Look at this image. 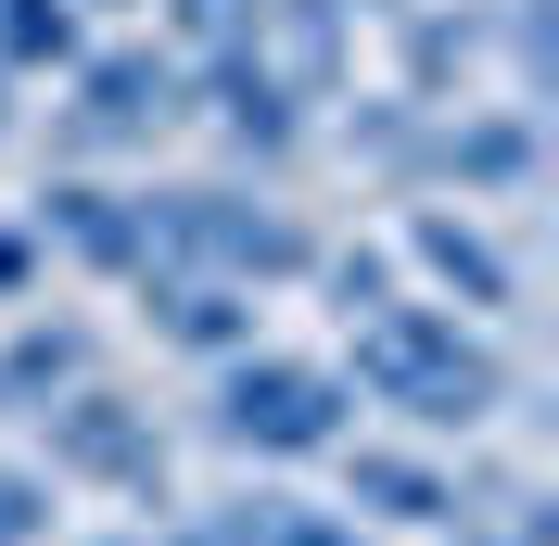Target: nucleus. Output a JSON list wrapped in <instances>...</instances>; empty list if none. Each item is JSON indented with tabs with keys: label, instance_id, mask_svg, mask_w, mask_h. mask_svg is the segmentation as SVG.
Segmentation results:
<instances>
[{
	"label": "nucleus",
	"instance_id": "obj_12",
	"mask_svg": "<svg viewBox=\"0 0 559 546\" xmlns=\"http://www.w3.org/2000/svg\"><path fill=\"white\" fill-rule=\"evenodd\" d=\"M76 51H90L76 0H0V76H64Z\"/></svg>",
	"mask_w": 559,
	"mask_h": 546
},
{
	"label": "nucleus",
	"instance_id": "obj_14",
	"mask_svg": "<svg viewBox=\"0 0 559 546\" xmlns=\"http://www.w3.org/2000/svg\"><path fill=\"white\" fill-rule=\"evenodd\" d=\"M242 38H267V0H166V51H178V64L242 51Z\"/></svg>",
	"mask_w": 559,
	"mask_h": 546
},
{
	"label": "nucleus",
	"instance_id": "obj_8",
	"mask_svg": "<svg viewBox=\"0 0 559 546\" xmlns=\"http://www.w3.org/2000/svg\"><path fill=\"white\" fill-rule=\"evenodd\" d=\"M26 229H38V241H64L76 268H103V280H140V268H153V216H140V191H115V178H90V166L38 178Z\"/></svg>",
	"mask_w": 559,
	"mask_h": 546
},
{
	"label": "nucleus",
	"instance_id": "obj_17",
	"mask_svg": "<svg viewBox=\"0 0 559 546\" xmlns=\"http://www.w3.org/2000/svg\"><path fill=\"white\" fill-rule=\"evenodd\" d=\"M26 280H38V229H0V306H13Z\"/></svg>",
	"mask_w": 559,
	"mask_h": 546
},
{
	"label": "nucleus",
	"instance_id": "obj_11",
	"mask_svg": "<svg viewBox=\"0 0 559 546\" xmlns=\"http://www.w3.org/2000/svg\"><path fill=\"white\" fill-rule=\"evenodd\" d=\"M90 369H103V343L76 331V318H26V331L0 343V419H38L51 394H76Z\"/></svg>",
	"mask_w": 559,
	"mask_h": 546
},
{
	"label": "nucleus",
	"instance_id": "obj_6",
	"mask_svg": "<svg viewBox=\"0 0 559 546\" xmlns=\"http://www.w3.org/2000/svg\"><path fill=\"white\" fill-rule=\"evenodd\" d=\"M191 115H204L229 153H254V166H280V153L306 140V90L280 76L267 38H242V51H204V64H191Z\"/></svg>",
	"mask_w": 559,
	"mask_h": 546
},
{
	"label": "nucleus",
	"instance_id": "obj_4",
	"mask_svg": "<svg viewBox=\"0 0 559 546\" xmlns=\"http://www.w3.org/2000/svg\"><path fill=\"white\" fill-rule=\"evenodd\" d=\"M204 432L229 444V458H331V444H356V394H344V369L254 343V356H229V369H216Z\"/></svg>",
	"mask_w": 559,
	"mask_h": 546
},
{
	"label": "nucleus",
	"instance_id": "obj_10",
	"mask_svg": "<svg viewBox=\"0 0 559 546\" xmlns=\"http://www.w3.org/2000/svg\"><path fill=\"white\" fill-rule=\"evenodd\" d=\"M140 318H153V343L204 356V369L254 356V293H229V280H191V268H140Z\"/></svg>",
	"mask_w": 559,
	"mask_h": 546
},
{
	"label": "nucleus",
	"instance_id": "obj_5",
	"mask_svg": "<svg viewBox=\"0 0 559 546\" xmlns=\"http://www.w3.org/2000/svg\"><path fill=\"white\" fill-rule=\"evenodd\" d=\"M38 471L51 483H103V496H153L166 509V419L140 407L128 381H76V394H51L38 407Z\"/></svg>",
	"mask_w": 559,
	"mask_h": 546
},
{
	"label": "nucleus",
	"instance_id": "obj_19",
	"mask_svg": "<svg viewBox=\"0 0 559 546\" xmlns=\"http://www.w3.org/2000/svg\"><path fill=\"white\" fill-rule=\"evenodd\" d=\"M76 13H115V0H76Z\"/></svg>",
	"mask_w": 559,
	"mask_h": 546
},
{
	"label": "nucleus",
	"instance_id": "obj_3",
	"mask_svg": "<svg viewBox=\"0 0 559 546\" xmlns=\"http://www.w3.org/2000/svg\"><path fill=\"white\" fill-rule=\"evenodd\" d=\"M191 115V64L166 38H115V51H76L64 103H51V153L64 166H115V153H153V140Z\"/></svg>",
	"mask_w": 559,
	"mask_h": 546
},
{
	"label": "nucleus",
	"instance_id": "obj_15",
	"mask_svg": "<svg viewBox=\"0 0 559 546\" xmlns=\"http://www.w3.org/2000/svg\"><path fill=\"white\" fill-rule=\"evenodd\" d=\"M318 293H331V318L394 306V254H318Z\"/></svg>",
	"mask_w": 559,
	"mask_h": 546
},
{
	"label": "nucleus",
	"instance_id": "obj_1",
	"mask_svg": "<svg viewBox=\"0 0 559 546\" xmlns=\"http://www.w3.org/2000/svg\"><path fill=\"white\" fill-rule=\"evenodd\" d=\"M344 394H369V407H394L407 432H484L522 381H509V356H496L484 318L457 306H369L344 318Z\"/></svg>",
	"mask_w": 559,
	"mask_h": 546
},
{
	"label": "nucleus",
	"instance_id": "obj_7",
	"mask_svg": "<svg viewBox=\"0 0 559 546\" xmlns=\"http://www.w3.org/2000/svg\"><path fill=\"white\" fill-rule=\"evenodd\" d=\"M407 268L432 280V293H457V318H522V254L484 229L471 204H407Z\"/></svg>",
	"mask_w": 559,
	"mask_h": 546
},
{
	"label": "nucleus",
	"instance_id": "obj_20",
	"mask_svg": "<svg viewBox=\"0 0 559 546\" xmlns=\"http://www.w3.org/2000/svg\"><path fill=\"white\" fill-rule=\"evenodd\" d=\"M457 546H496V534H457Z\"/></svg>",
	"mask_w": 559,
	"mask_h": 546
},
{
	"label": "nucleus",
	"instance_id": "obj_16",
	"mask_svg": "<svg viewBox=\"0 0 559 546\" xmlns=\"http://www.w3.org/2000/svg\"><path fill=\"white\" fill-rule=\"evenodd\" d=\"M0 546H51V471L0 458Z\"/></svg>",
	"mask_w": 559,
	"mask_h": 546
},
{
	"label": "nucleus",
	"instance_id": "obj_9",
	"mask_svg": "<svg viewBox=\"0 0 559 546\" xmlns=\"http://www.w3.org/2000/svg\"><path fill=\"white\" fill-rule=\"evenodd\" d=\"M344 458V496L369 521H394V534H471V483L432 471V458H407V444H331Z\"/></svg>",
	"mask_w": 559,
	"mask_h": 546
},
{
	"label": "nucleus",
	"instance_id": "obj_13",
	"mask_svg": "<svg viewBox=\"0 0 559 546\" xmlns=\"http://www.w3.org/2000/svg\"><path fill=\"white\" fill-rule=\"evenodd\" d=\"M267 26L293 38V90H306V103H331V90H344V0H267Z\"/></svg>",
	"mask_w": 559,
	"mask_h": 546
},
{
	"label": "nucleus",
	"instance_id": "obj_18",
	"mask_svg": "<svg viewBox=\"0 0 559 546\" xmlns=\"http://www.w3.org/2000/svg\"><path fill=\"white\" fill-rule=\"evenodd\" d=\"M13 128H26V103H13V76H0V153H13Z\"/></svg>",
	"mask_w": 559,
	"mask_h": 546
},
{
	"label": "nucleus",
	"instance_id": "obj_2",
	"mask_svg": "<svg viewBox=\"0 0 559 546\" xmlns=\"http://www.w3.org/2000/svg\"><path fill=\"white\" fill-rule=\"evenodd\" d=\"M140 216H153V268L229 280V293H293V280H318V254H331V241H318L293 204H267V191H229V178L140 191Z\"/></svg>",
	"mask_w": 559,
	"mask_h": 546
}]
</instances>
